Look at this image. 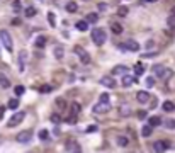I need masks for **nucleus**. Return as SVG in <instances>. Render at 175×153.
<instances>
[{"mask_svg":"<svg viewBox=\"0 0 175 153\" xmlns=\"http://www.w3.org/2000/svg\"><path fill=\"white\" fill-rule=\"evenodd\" d=\"M153 73H155V76L161 78V80H168V78L173 75V72H172L170 68H165V66H161V65L153 66Z\"/></svg>","mask_w":175,"mask_h":153,"instance_id":"f257e3e1","label":"nucleus"},{"mask_svg":"<svg viewBox=\"0 0 175 153\" xmlns=\"http://www.w3.org/2000/svg\"><path fill=\"white\" fill-rule=\"evenodd\" d=\"M107 36L106 33H104V29H100V27H95V29H92V41H94L97 46H102L104 43H106Z\"/></svg>","mask_w":175,"mask_h":153,"instance_id":"f03ea898","label":"nucleus"},{"mask_svg":"<svg viewBox=\"0 0 175 153\" xmlns=\"http://www.w3.org/2000/svg\"><path fill=\"white\" fill-rule=\"evenodd\" d=\"M0 41H2L4 48L9 51V53H12V49H14V44H12V37H10V34H9L7 31H0Z\"/></svg>","mask_w":175,"mask_h":153,"instance_id":"7ed1b4c3","label":"nucleus"},{"mask_svg":"<svg viewBox=\"0 0 175 153\" xmlns=\"http://www.w3.org/2000/svg\"><path fill=\"white\" fill-rule=\"evenodd\" d=\"M73 51L77 53V56L80 58V61L84 63V65H88V63H90V55H88L82 46H75V48H73Z\"/></svg>","mask_w":175,"mask_h":153,"instance_id":"20e7f679","label":"nucleus"},{"mask_svg":"<svg viewBox=\"0 0 175 153\" xmlns=\"http://www.w3.org/2000/svg\"><path fill=\"white\" fill-rule=\"evenodd\" d=\"M24 117H26V112H24V111H22V112H15L14 116H12L10 119H9L7 126H9V128H15V126H19V124H21L22 121H24Z\"/></svg>","mask_w":175,"mask_h":153,"instance_id":"39448f33","label":"nucleus"},{"mask_svg":"<svg viewBox=\"0 0 175 153\" xmlns=\"http://www.w3.org/2000/svg\"><path fill=\"white\" fill-rule=\"evenodd\" d=\"M94 111L95 114H106V112H109L111 111V104L109 102H99L97 106H94Z\"/></svg>","mask_w":175,"mask_h":153,"instance_id":"423d86ee","label":"nucleus"},{"mask_svg":"<svg viewBox=\"0 0 175 153\" xmlns=\"http://www.w3.org/2000/svg\"><path fill=\"white\" fill-rule=\"evenodd\" d=\"M15 139H17L19 143H29L31 139H33V131H22V133H19V135L15 136Z\"/></svg>","mask_w":175,"mask_h":153,"instance_id":"0eeeda50","label":"nucleus"},{"mask_svg":"<svg viewBox=\"0 0 175 153\" xmlns=\"http://www.w3.org/2000/svg\"><path fill=\"white\" fill-rule=\"evenodd\" d=\"M121 49H129V51H138L139 49V44L136 43L134 39H129V41H126V44H121Z\"/></svg>","mask_w":175,"mask_h":153,"instance_id":"6e6552de","label":"nucleus"},{"mask_svg":"<svg viewBox=\"0 0 175 153\" xmlns=\"http://www.w3.org/2000/svg\"><path fill=\"white\" fill-rule=\"evenodd\" d=\"M121 84H122V87H131L133 84H138V78H136V76H131V75H124Z\"/></svg>","mask_w":175,"mask_h":153,"instance_id":"1a4fd4ad","label":"nucleus"},{"mask_svg":"<svg viewBox=\"0 0 175 153\" xmlns=\"http://www.w3.org/2000/svg\"><path fill=\"white\" fill-rule=\"evenodd\" d=\"M136 100L139 102V104H146V102H150V94L146 90H141L136 94Z\"/></svg>","mask_w":175,"mask_h":153,"instance_id":"9d476101","label":"nucleus"},{"mask_svg":"<svg viewBox=\"0 0 175 153\" xmlns=\"http://www.w3.org/2000/svg\"><path fill=\"white\" fill-rule=\"evenodd\" d=\"M153 150H155L157 153H163L165 150H168V143H167V141H161V139H160V141H157V143L153 145Z\"/></svg>","mask_w":175,"mask_h":153,"instance_id":"9b49d317","label":"nucleus"},{"mask_svg":"<svg viewBox=\"0 0 175 153\" xmlns=\"http://www.w3.org/2000/svg\"><path fill=\"white\" fill-rule=\"evenodd\" d=\"M100 84H102L104 87H107V88H114V87H116V82H114L112 76H102V78H100Z\"/></svg>","mask_w":175,"mask_h":153,"instance_id":"f8f14e48","label":"nucleus"},{"mask_svg":"<svg viewBox=\"0 0 175 153\" xmlns=\"http://www.w3.org/2000/svg\"><path fill=\"white\" fill-rule=\"evenodd\" d=\"M26 60H27V53L26 51H21V55H19V70L21 72L26 70Z\"/></svg>","mask_w":175,"mask_h":153,"instance_id":"ddd939ff","label":"nucleus"},{"mask_svg":"<svg viewBox=\"0 0 175 153\" xmlns=\"http://www.w3.org/2000/svg\"><path fill=\"white\" fill-rule=\"evenodd\" d=\"M161 109H163L165 112H172V111H175V104L172 100H165L163 104H161Z\"/></svg>","mask_w":175,"mask_h":153,"instance_id":"4468645a","label":"nucleus"},{"mask_svg":"<svg viewBox=\"0 0 175 153\" xmlns=\"http://www.w3.org/2000/svg\"><path fill=\"white\" fill-rule=\"evenodd\" d=\"M148 124H150L151 128H157V126H160V124H161L160 116H151V117L148 119Z\"/></svg>","mask_w":175,"mask_h":153,"instance_id":"2eb2a0df","label":"nucleus"},{"mask_svg":"<svg viewBox=\"0 0 175 153\" xmlns=\"http://www.w3.org/2000/svg\"><path fill=\"white\" fill-rule=\"evenodd\" d=\"M0 87H2V88H9V87H10V82H9V78L4 75V73H0Z\"/></svg>","mask_w":175,"mask_h":153,"instance_id":"dca6fc26","label":"nucleus"},{"mask_svg":"<svg viewBox=\"0 0 175 153\" xmlns=\"http://www.w3.org/2000/svg\"><path fill=\"white\" fill-rule=\"evenodd\" d=\"M128 72V68L124 65H119V66H114V70H112V75H124V73Z\"/></svg>","mask_w":175,"mask_h":153,"instance_id":"f3484780","label":"nucleus"},{"mask_svg":"<svg viewBox=\"0 0 175 153\" xmlns=\"http://www.w3.org/2000/svg\"><path fill=\"white\" fill-rule=\"evenodd\" d=\"M151 131H153V128L150 126V124H145L141 129V135L145 136V138H148V136H151Z\"/></svg>","mask_w":175,"mask_h":153,"instance_id":"a211bd4d","label":"nucleus"},{"mask_svg":"<svg viewBox=\"0 0 175 153\" xmlns=\"http://www.w3.org/2000/svg\"><path fill=\"white\" fill-rule=\"evenodd\" d=\"M34 46H36V48H44V46H46V37H44V36L36 37V41H34Z\"/></svg>","mask_w":175,"mask_h":153,"instance_id":"6ab92c4d","label":"nucleus"},{"mask_svg":"<svg viewBox=\"0 0 175 153\" xmlns=\"http://www.w3.org/2000/svg\"><path fill=\"white\" fill-rule=\"evenodd\" d=\"M116 143H117L119 146H128L129 139H128V136H117V138H116Z\"/></svg>","mask_w":175,"mask_h":153,"instance_id":"aec40b11","label":"nucleus"},{"mask_svg":"<svg viewBox=\"0 0 175 153\" xmlns=\"http://www.w3.org/2000/svg\"><path fill=\"white\" fill-rule=\"evenodd\" d=\"M66 10H68L70 14H73V12H77V10H78V5H77V2H68V4H66Z\"/></svg>","mask_w":175,"mask_h":153,"instance_id":"412c9836","label":"nucleus"},{"mask_svg":"<svg viewBox=\"0 0 175 153\" xmlns=\"http://www.w3.org/2000/svg\"><path fill=\"white\" fill-rule=\"evenodd\" d=\"M128 12H129V9L126 7V5L117 7V15H119V17H126V15H128Z\"/></svg>","mask_w":175,"mask_h":153,"instance_id":"4be33fe9","label":"nucleus"},{"mask_svg":"<svg viewBox=\"0 0 175 153\" xmlns=\"http://www.w3.org/2000/svg\"><path fill=\"white\" fill-rule=\"evenodd\" d=\"M63 55H65V49H63V46H55V56H56V58L61 60Z\"/></svg>","mask_w":175,"mask_h":153,"instance_id":"5701e85b","label":"nucleus"},{"mask_svg":"<svg viewBox=\"0 0 175 153\" xmlns=\"http://www.w3.org/2000/svg\"><path fill=\"white\" fill-rule=\"evenodd\" d=\"M97 21H99V15L97 14H88L87 19H85V22H87V24H95Z\"/></svg>","mask_w":175,"mask_h":153,"instance_id":"b1692460","label":"nucleus"},{"mask_svg":"<svg viewBox=\"0 0 175 153\" xmlns=\"http://www.w3.org/2000/svg\"><path fill=\"white\" fill-rule=\"evenodd\" d=\"M119 114H121V116H124V117L129 116V114H131V107H129V106H121Z\"/></svg>","mask_w":175,"mask_h":153,"instance_id":"393cba45","label":"nucleus"},{"mask_svg":"<svg viewBox=\"0 0 175 153\" xmlns=\"http://www.w3.org/2000/svg\"><path fill=\"white\" fill-rule=\"evenodd\" d=\"M77 29L82 31V33H85V31L88 29V24H87L85 21H78V22H77Z\"/></svg>","mask_w":175,"mask_h":153,"instance_id":"a878e982","label":"nucleus"},{"mask_svg":"<svg viewBox=\"0 0 175 153\" xmlns=\"http://www.w3.org/2000/svg\"><path fill=\"white\" fill-rule=\"evenodd\" d=\"M7 107H9V109H17V107H19V100H17V99H10L9 104H7Z\"/></svg>","mask_w":175,"mask_h":153,"instance_id":"bb28decb","label":"nucleus"},{"mask_svg":"<svg viewBox=\"0 0 175 153\" xmlns=\"http://www.w3.org/2000/svg\"><path fill=\"white\" fill-rule=\"evenodd\" d=\"M111 29H112L114 34H121V33H122V26H121V24H112V26H111Z\"/></svg>","mask_w":175,"mask_h":153,"instance_id":"cd10ccee","label":"nucleus"},{"mask_svg":"<svg viewBox=\"0 0 175 153\" xmlns=\"http://www.w3.org/2000/svg\"><path fill=\"white\" fill-rule=\"evenodd\" d=\"M48 22H49V26H51V27H55V26H56V17H55V14H53V12H49V14H48Z\"/></svg>","mask_w":175,"mask_h":153,"instance_id":"c85d7f7f","label":"nucleus"},{"mask_svg":"<svg viewBox=\"0 0 175 153\" xmlns=\"http://www.w3.org/2000/svg\"><path fill=\"white\" fill-rule=\"evenodd\" d=\"M24 14H26V17H34V15H36V9H34V7H27L26 10H24Z\"/></svg>","mask_w":175,"mask_h":153,"instance_id":"c756f323","label":"nucleus"},{"mask_svg":"<svg viewBox=\"0 0 175 153\" xmlns=\"http://www.w3.org/2000/svg\"><path fill=\"white\" fill-rule=\"evenodd\" d=\"M80 109H82V107H80V104H78V102H73V104H72V114H75V116H77V114L80 112Z\"/></svg>","mask_w":175,"mask_h":153,"instance_id":"7c9ffc66","label":"nucleus"},{"mask_svg":"<svg viewBox=\"0 0 175 153\" xmlns=\"http://www.w3.org/2000/svg\"><path fill=\"white\" fill-rule=\"evenodd\" d=\"M39 138L43 139V141H46V139L49 138V131H48V129H41V131H39Z\"/></svg>","mask_w":175,"mask_h":153,"instance_id":"2f4dec72","label":"nucleus"},{"mask_svg":"<svg viewBox=\"0 0 175 153\" xmlns=\"http://www.w3.org/2000/svg\"><path fill=\"white\" fill-rule=\"evenodd\" d=\"M167 24H168V27L175 29V15H168V19H167Z\"/></svg>","mask_w":175,"mask_h":153,"instance_id":"473e14b6","label":"nucleus"},{"mask_svg":"<svg viewBox=\"0 0 175 153\" xmlns=\"http://www.w3.org/2000/svg\"><path fill=\"white\" fill-rule=\"evenodd\" d=\"M24 92H26V88L22 87V85H17V87L14 88V94L17 95V97H19V95H22V94H24Z\"/></svg>","mask_w":175,"mask_h":153,"instance_id":"72a5a7b5","label":"nucleus"},{"mask_svg":"<svg viewBox=\"0 0 175 153\" xmlns=\"http://www.w3.org/2000/svg\"><path fill=\"white\" fill-rule=\"evenodd\" d=\"M134 73H136V76H141L143 73H145V68H143L141 65H136L134 66Z\"/></svg>","mask_w":175,"mask_h":153,"instance_id":"f704fd0d","label":"nucleus"},{"mask_svg":"<svg viewBox=\"0 0 175 153\" xmlns=\"http://www.w3.org/2000/svg\"><path fill=\"white\" fill-rule=\"evenodd\" d=\"M51 123L60 124L61 123V116H60V114H51Z\"/></svg>","mask_w":175,"mask_h":153,"instance_id":"c9c22d12","label":"nucleus"},{"mask_svg":"<svg viewBox=\"0 0 175 153\" xmlns=\"http://www.w3.org/2000/svg\"><path fill=\"white\" fill-rule=\"evenodd\" d=\"M165 128H167V129H175V119H168L167 123H165Z\"/></svg>","mask_w":175,"mask_h":153,"instance_id":"e433bc0d","label":"nucleus"},{"mask_svg":"<svg viewBox=\"0 0 175 153\" xmlns=\"http://www.w3.org/2000/svg\"><path fill=\"white\" fill-rule=\"evenodd\" d=\"M145 82H146V87H148V88H151L155 85V78H153V76H148Z\"/></svg>","mask_w":175,"mask_h":153,"instance_id":"4c0bfd02","label":"nucleus"},{"mask_svg":"<svg viewBox=\"0 0 175 153\" xmlns=\"http://www.w3.org/2000/svg\"><path fill=\"white\" fill-rule=\"evenodd\" d=\"M39 90L43 92V94H48V92H51V90H53V87H51V85H43Z\"/></svg>","mask_w":175,"mask_h":153,"instance_id":"58836bf2","label":"nucleus"},{"mask_svg":"<svg viewBox=\"0 0 175 153\" xmlns=\"http://www.w3.org/2000/svg\"><path fill=\"white\" fill-rule=\"evenodd\" d=\"M56 106H58V107H65L66 106V100H65V99H56Z\"/></svg>","mask_w":175,"mask_h":153,"instance_id":"ea45409f","label":"nucleus"},{"mask_svg":"<svg viewBox=\"0 0 175 153\" xmlns=\"http://www.w3.org/2000/svg\"><path fill=\"white\" fill-rule=\"evenodd\" d=\"M66 123H68V124H75V123H77V116H75V114H72V116L66 119Z\"/></svg>","mask_w":175,"mask_h":153,"instance_id":"a19ab883","label":"nucleus"},{"mask_svg":"<svg viewBox=\"0 0 175 153\" xmlns=\"http://www.w3.org/2000/svg\"><path fill=\"white\" fill-rule=\"evenodd\" d=\"M99 100H100V102H109V94H102Z\"/></svg>","mask_w":175,"mask_h":153,"instance_id":"79ce46f5","label":"nucleus"},{"mask_svg":"<svg viewBox=\"0 0 175 153\" xmlns=\"http://www.w3.org/2000/svg\"><path fill=\"white\" fill-rule=\"evenodd\" d=\"M12 7H14L15 10H19V9H21V2H19V0H14V4H12Z\"/></svg>","mask_w":175,"mask_h":153,"instance_id":"37998d69","label":"nucleus"},{"mask_svg":"<svg viewBox=\"0 0 175 153\" xmlns=\"http://www.w3.org/2000/svg\"><path fill=\"white\" fill-rule=\"evenodd\" d=\"M138 117H139V119H143V117H146V111H139V112H138Z\"/></svg>","mask_w":175,"mask_h":153,"instance_id":"c03bdc74","label":"nucleus"},{"mask_svg":"<svg viewBox=\"0 0 175 153\" xmlns=\"http://www.w3.org/2000/svg\"><path fill=\"white\" fill-rule=\"evenodd\" d=\"M94 131H97V128L95 126H88L87 128V133H94Z\"/></svg>","mask_w":175,"mask_h":153,"instance_id":"a18cd8bd","label":"nucleus"},{"mask_svg":"<svg viewBox=\"0 0 175 153\" xmlns=\"http://www.w3.org/2000/svg\"><path fill=\"white\" fill-rule=\"evenodd\" d=\"M107 9V4H99V10H106Z\"/></svg>","mask_w":175,"mask_h":153,"instance_id":"49530a36","label":"nucleus"},{"mask_svg":"<svg viewBox=\"0 0 175 153\" xmlns=\"http://www.w3.org/2000/svg\"><path fill=\"white\" fill-rule=\"evenodd\" d=\"M157 53H146V55H143V58H151V56H155Z\"/></svg>","mask_w":175,"mask_h":153,"instance_id":"de8ad7c7","label":"nucleus"},{"mask_svg":"<svg viewBox=\"0 0 175 153\" xmlns=\"http://www.w3.org/2000/svg\"><path fill=\"white\" fill-rule=\"evenodd\" d=\"M12 24L17 26V24H21V21H19V19H14V21H12Z\"/></svg>","mask_w":175,"mask_h":153,"instance_id":"09e8293b","label":"nucleus"},{"mask_svg":"<svg viewBox=\"0 0 175 153\" xmlns=\"http://www.w3.org/2000/svg\"><path fill=\"white\" fill-rule=\"evenodd\" d=\"M4 112H5V107H0V117L4 116Z\"/></svg>","mask_w":175,"mask_h":153,"instance_id":"8fccbe9b","label":"nucleus"},{"mask_svg":"<svg viewBox=\"0 0 175 153\" xmlns=\"http://www.w3.org/2000/svg\"><path fill=\"white\" fill-rule=\"evenodd\" d=\"M170 15H175V5H173V7L170 9Z\"/></svg>","mask_w":175,"mask_h":153,"instance_id":"3c124183","label":"nucleus"},{"mask_svg":"<svg viewBox=\"0 0 175 153\" xmlns=\"http://www.w3.org/2000/svg\"><path fill=\"white\" fill-rule=\"evenodd\" d=\"M146 2H148V4H153V2H157V0H146Z\"/></svg>","mask_w":175,"mask_h":153,"instance_id":"603ef678","label":"nucleus"}]
</instances>
